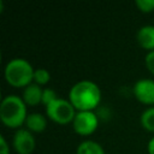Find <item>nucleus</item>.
I'll return each instance as SVG.
<instances>
[{
    "label": "nucleus",
    "instance_id": "f257e3e1",
    "mask_svg": "<svg viewBox=\"0 0 154 154\" xmlns=\"http://www.w3.org/2000/svg\"><path fill=\"white\" fill-rule=\"evenodd\" d=\"M67 99L77 111H94L101 101V89L90 79H81L70 88Z\"/></svg>",
    "mask_w": 154,
    "mask_h": 154
},
{
    "label": "nucleus",
    "instance_id": "f03ea898",
    "mask_svg": "<svg viewBox=\"0 0 154 154\" xmlns=\"http://www.w3.org/2000/svg\"><path fill=\"white\" fill-rule=\"evenodd\" d=\"M28 117L26 103L16 94L5 95L0 102V119L11 129H20Z\"/></svg>",
    "mask_w": 154,
    "mask_h": 154
},
{
    "label": "nucleus",
    "instance_id": "7ed1b4c3",
    "mask_svg": "<svg viewBox=\"0 0 154 154\" xmlns=\"http://www.w3.org/2000/svg\"><path fill=\"white\" fill-rule=\"evenodd\" d=\"M35 69L25 58L10 59L4 69V76L6 82L16 88H25L34 81Z\"/></svg>",
    "mask_w": 154,
    "mask_h": 154
},
{
    "label": "nucleus",
    "instance_id": "20e7f679",
    "mask_svg": "<svg viewBox=\"0 0 154 154\" xmlns=\"http://www.w3.org/2000/svg\"><path fill=\"white\" fill-rule=\"evenodd\" d=\"M76 112L77 109L73 107L70 100L60 96L46 106V116L58 124L72 123Z\"/></svg>",
    "mask_w": 154,
    "mask_h": 154
},
{
    "label": "nucleus",
    "instance_id": "39448f33",
    "mask_svg": "<svg viewBox=\"0 0 154 154\" xmlns=\"http://www.w3.org/2000/svg\"><path fill=\"white\" fill-rule=\"evenodd\" d=\"M99 126V117L94 111H77L72 120L75 132L82 136L93 134Z\"/></svg>",
    "mask_w": 154,
    "mask_h": 154
},
{
    "label": "nucleus",
    "instance_id": "423d86ee",
    "mask_svg": "<svg viewBox=\"0 0 154 154\" xmlns=\"http://www.w3.org/2000/svg\"><path fill=\"white\" fill-rule=\"evenodd\" d=\"M132 93L135 97L149 106H154V79L153 78H140L132 85Z\"/></svg>",
    "mask_w": 154,
    "mask_h": 154
},
{
    "label": "nucleus",
    "instance_id": "0eeeda50",
    "mask_svg": "<svg viewBox=\"0 0 154 154\" xmlns=\"http://www.w3.org/2000/svg\"><path fill=\"white\" fill-rule=\"evenodd\" d=\"M12 144L18 154H30L35 149L36 141L30 130L20 128L14 132Z\"/></svg>",
    "mask_w": 154,
    "mask_h": 154
},
{
    "label": "nucleus",
    "instance_id": "6e6552de",
    "mask_svg": "<svg viewBox=\"0 0 154 154\" xmlns=\"http://www.w3.org/2000/svg\"><path fill=\"white\" fill-rule=\"evenodd\" d=\"M42 93L43 88L35 82H31L29 85L23 88L22 99L26 103V106H36L42 103Z\"/></svg>",
    "mask_w": 154,
    "mask_h": 154
},
{
    "label": "nucleus",
    "instance_id": "1a4fd4ad",
    "mask_svg": "<svg viewBox=\"0 0 154 154\" xmlns=\"http://www.w3.org/2000/svg\"><path fill=\"white\" fill-rule=\"evenodd\" d=\"M136 40L138 45L147 49V52L154 49V25H142L136 32Z\"/></svg>",
    "mask_w": 154,
    "mask_h": 154
},
{
    "label": "nucleus",
    "instance_id": "9d476101",
    "mask_svg": "<svg viewBox=\"0 0 154 154\" xmlns=\"http://www.w3.org/2000/svg\"><path fill=\"white\" fill-rule=\"evenodd\" d=\"M24 125L25 129L30 130L31 132H41L47 128V116L38 112L29 113Z\"/></svg>",
    "mask_w": 154,
    "mask_h": 154
},
{
    "label": "nucleus",
    "instance_id": "9b49d317",
    "mask_svg": "<svg viewBox=\"0 0 154 154\" xmlns=\"http://www.w3.org/2000/svg\"><path fill=\"white\" fill-rule=\"evenodd\" d=\"M76 154H106L103 147L94 140L82 141L76 149Z\"/></svg>",
    "mask_w": 154,
    "mask_h": 154
},
{
    "label": "nucleus",
    "instance_id": "f8f14e48",
    "mask_svg": "<svg viewBox=\"0 0 154 154\" xmlns=\"http://www.w3.org/2000/svg\"><path fill=\"white\" fill-rule=\"evenodd\" d=\"M140 123L146 130L154 132V106H148L142 111L140 116Z\"/></svg>",
    "mask_w": 154,
    "mask_h": 154
},
{
    "label": "nucleus",
    "instance_id": "ddd939ff",
    "mask_svg": "<svg viewBox=\"0 0 154 154\" xmlns=\"http://www.w3.org/2000/svg\"><path fill=\"white\" fill-rule=\"evenodd\" d=\"M51 79V73L45 67H38V69H35L34 71V81L35 83H37L38 85H43V84H47Z\"/></svg>",
    "mask_w": 154,
    "mask_h": 154
},
{
    "label": "nucleus",
    "instance_id": "4468645a",
    "mask_svg": "<svg viewBox=\"0 0 154 154\" xmlns=\"http://www.w3.org/2000/svg\"><path fill=\"white\" fill-rule=\"evenodd\" d=\"M57 97H59L57 95V93L52 89V88H43V93H42V103L45 106L49 105L51 102H53Z\"/></svg>",
    "mask_w": 154,
    "mask_h": 154
},
{
    "label": "nucleus",
    "instance_id": "2eb2a0df",
    "mask_svg": "<svg viewBox=\"0 0 154 154\" xmlns=\"http://www.w3.org/2000/svg\"><path fill=\"white\" fill-rule=\"evenodd\" d=\"M135 4L142 12H152L154 10V0H136Z\"/></svg>",
    "mask_w": 154,
    "mask_h": 154
},
{
    "label": "nucleus",
    "instance_id": "dca6fc26",
    "mask_svg": "<svg viewBox=\"0 0 154 154\" xmlns=\"http://www.w3.org/2000/svg\"><path fill=\"white\" fill-rule=\"evenodd\" d=\"M144 64H146V67L154 75V49L147 52L144 57Z\"/></svg>",
    "mask_w": 154,
    "mask_h": 154
},
{
    "label": "nucleus",
    "instance_id": "f3484780",
    "mask_svg": "<svg viewBox=\"0 0 154 154\" xmlns=\"http://www.w3.org/2000/svg\"><path fill=\"white\" fill-rule=\"evenodd\" d=\"M0 154H10V146L4 135H0Z\"/></svg>",
    "mask_w": 154,
    "mask_h": 154
},
{
    "label": "nucleus",
    "instance_id": "a211bd4d",
    "mask_svg": "<svg viewBox=\"0 0 154 154\" xmlns=\"http://www.w3.org/2000/svg\"><path fill=\"white\" fill-rule=\"evenodd\" d=\"M147 150L149 154H154V136H152L147 143Z\"/></svg>",
    "mask_w": 154,
    "mask_h": 154
}]
</instances>
